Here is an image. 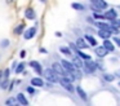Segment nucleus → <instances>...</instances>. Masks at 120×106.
<instances>
[{"label":"nucleus","instance_id":"33","mask_svg":"<svg viewBox=\"0 0 120 106\" xmlns=\"http://www.w3.org/2000/svg\"><path fill=\"white\" fill-rule=\"evenodd\" d=\"M93 16H94V18H103V17H105L103 14H98V12H96Z\"/></svg>","mask_w":120,"mask_h":106},{"label":"nucleus","instance_id":"39","mask_svg":"<svg viewBox=\"0 0 120 106\" xmlns=\"http://www.w3.org/2000/svg\"><path fill=\"white\" fill-rule=\"evenodd\" d=\"M40 1H41V3H47V0H40Z\"/></svg>","mask_w":120,"mask_h":106},{"label":"nucleus","instance_id":"20","mask_svg":"<svg viewBox=\"0 0 120 106\" xmlns=\"http://www.w3.org/2000/svg\"><path fill=\"white\" fill-rule=\"evenodd\" d=\"M11 45V40H9V39H1V40H0V48L1 49H7L8 48V47Z\"/></svg>","mask_w":120,"mask_h":106},{"label":"nucleus","instance_id":"30","mask_svg":"<svg viewBox=\"0 0 120 106\" xmlns=\"http://www.w3.org/2000/svg\"><path fill=\"white\" fill-rule=\"evenodd\" d=\"M105 80H107V82H112L114 80V75H105Z\"/></svg>","mask_w":120,"mask_h":106},{"label":"nucleus","instance_id":"12","mask_svg":"<svg viewBox=\"0 0 120 106\" xmlns=\"http://www.w3.org/2000/svg\"><path fill=\"white\" fill-rule=\"evenodd\" d=\"M25 27H26V25H25V23H19V25H17L16 27L13 28V34H14V35H17V36L22 35V34H23V31H25Z\"/></svg>","mask_w":120,"mask_h":106},{"label":"nucleus","instance_id":"25","mask_svg":"<svg viewBox=\"0 0 120 106\" xmlns=\"http://www.w3.org/2000/svg\"><path fill=\"white\" fill-rule=\"evenodd\" d=\"M97 26H98L99 28H102V30H111V26H109L107 23H103V22H98Z\"/></svg>","mask_w":120,"mask_h":106},{"label":"nucleus","instance_id":"24","mask_svg":"<svg viewBox=\"0 0 120 106\" xmlns=\"http://www.w3.org/2000/svg\"><path fill=\"white\" fill-rule=\"evenodd\" d=\"M76 54H78L80 58H84V59H90V56L89 54H85V53H83L81 51H79V48H76Z\"/></svg>","mask_w":120,"mask_h":106},{"label":"nucleus","instance_id":"37","mask_svg":"<svg viewBox=\"0 0 120 106\" xmlns=\"http://www.w3.org/2000/svg\"><path fill=\"white\" fill-rule=\"evenodd\" d=\"M16 66H17V62L14 61V62H13V65H12V70H16Z\"/></svg>","mask_w":120,"mask_h":106},{"label":"nucleus","instance_id":"38","mask_svg":"<svg viewBox=\"0 0 120 106\" xmlns=\"http://www.w3.org/2000/svg\"><path fill=\"white\" fill-rule=\"evenodd\" d=\"M56 36H57V38H61V36H62V34H61L60 31H57V32H56Z\"/></svg>","mask_w":120,"mask_h":106},{"label":"nucleus","instance_id":"10","mask_svg":"<svg viewBox=\"0 0 120 106\" xmlns=\"http://www.w3.org/2000/svg\"><path fill=\"white\" fill-rule=\"evenodd\" d=\"M25 17H26V20L34 21L35 18H36V13H35V10L32 9V8H27V9L25 10Z\"/></svg>","mask_w":120,"mask_h":106},{"label":"nucleus","instance_id":"18","mask_svg":"<svg viewBox=\"0 0 120 106\" xmlns=\"http://www.w3.org/2000/svg\"><path fill=\"white\" fill-rule=\"evenodd\" d=\"M5 105L7 106H16V105H19L18 102H17V98L16 97H9V98H7L5 100Z\"/></svg>","mask_w":120,"mask_h":106},{"label":"nucleus","instance_id":"36","mask_svg":"<svg viewBox=\"0 0 120 106\" xmlns=\"http://www.w3.org/2000/svg\"><path fill=\"white\" fill-rule=\"evenodd\" d=\"M39 52H40V53H47V49H45V48H40Z\"/></svg>","mask_w":120,"mask_h":106},{"label":"nucleus","instance_id":"3","mask_svg":"<svg viewBox=\"0 0 120 106\" xmlns=\"http://www.w3.org/2000/svg\"><path fill=\"white\" fill-rule=\"evenodd\" d=\"M52 69L54 70L60 76H67V74H68V71L62 66V63H58V62H53V63H52Z\"/></svg>","mask_w":120,"mask_h":106},{"label":"nucleus","instance_id":"4","mask_svg":"<svg viewBox=\"0 0 120 106\" xmlns=\"http://www.w3.org/2000/svg\"><path fill=\"white\" fill-rule=\"evenodd\" d=\"M58 83H60V84L62 85L66 90H68V92H74V87H72V84H71L72 82H71L68 78H66V76L60 78V82H58Z\"/></svg>","mask_w":120,"mask_h":106},{"label":"nucleus","instance_id":"22","mask_svg":"<svg viewBox=\"0 0 120 106\" xmlns=\"http://www.w3.org/2000/svg\"><path fill=\"white\" fill-rule=\"evenodd\" d=\"M8 87H9V79H3L0 83V88L3 90H8Z\"/></svg>","mask_w":120,"mask_h":106},{"label":"nucleus","instance_id":"17","mask_svg":"<svg viewBox=\"0 0 120 106\" xmlns=\"http://www.w3.org/2000/svg\"><path fill=\"white\" fill-rule=\"evenodd\" d=\"M98 35L101 36V38H103V39H109L110 35H111V30H102V28H99Z\"/></svg>","mask_w":120,"mask_h":106},{"label":"nucleus","instance_id":"13","mask_svg":"<svg viewBox=\"0 0 120 106\" xmlns=\"http://www.w3.org/2000/svg\"><path fill=\"white\" fill-rule=\"evenodd\" d=\"M26 65H27L26 62H19V63H17L14 72H16L17 75H18V74H22V72H23V70L26 69Z\"/></svg>","mask_w":120,"mask_h":106},{"label":"nucleus","instance_id":"11","mask_svg":"<svg viewBox=\"0 0 120 106\" xmlns=\"http://www.w3.org/2000/svg\"><path fill=\"white\" fill-rule=\"evenodd\" d=\"M105 18H106V20H110V21H114L115 18L117 17V13H116V10L115 9H109L107 10L106 13H105Z\"/></svg>","mask_w":120,"mask_h":106},{"label":"nucleus","instance_id":"1","mask_svg":"<svg viewBox=\"0 0 120 106\" xmlns=\"http://www.w3.org/2000/svg\"><path fill=\"white\" fill-rule=\"evenodd\" d=\"M43 75H44L45 79H47L48 82H50V83L60 82V75H58L53 69H45L44 71H43Z\"/></svg>","mask_w":120,"mask_h":106},{"label":"nucleus","instance_id":"5","mask_svg":"<svg viewBox=\"0 0 120 106\" xmlns=\"http://www.w3.org/2000/svg\"><path fill=\"white\" fill-rule=\"evenodd\" d=\"M29 66L31 67L32 70H34L35 72H36L38 75H43V67H41V65H40V62H38V61H30L29 62Z\"/></svg>","mask_w":120,"mask_h":106},{"label":"nucleus","instance_id":"16","mask_svg":"<svg viewBox=\"0 0 120 106\" xmlns=\"http://www.w3.org/2000/svg\"><path fill=\"white\" fill-rule=\"evenodd\" d=\"M76 92H78V94L80 96V98H81L83 101H86V100H88V97H86V93H85V90H84L81 87H78V88H76Z\"/></svg>","mask_w":120,"mask_h":106},{"label":"nucleus","instance_id":"40","mask_svg":"<svg viewBox=\"0 0 120 106\" xmlns=\"http://www.w3.org/2000/svg\"><path fill=\"white\" fill-rule=\"evenodd\" d=\"M117 75H119V76H120V70H119V71H117Z\"/></svg>","mask_w":120,"mask_h":106},{"label":"nucleus","instance_id":"23","mask_svg":"<svg viewBox=\"0 0 120 106\" xmlns=\"http://www.w3.org/2000/svg\"><path fill=\"white\" fill-rule=\"evenodd\" d=\"M60 52L63 54H66V56H72V53H71V49L68 48V47H61L60 48Z\"/></svg>","mask_w":120,"mask_h":106},{"label":"nucleus","instance_id":"9","mask_svg":"<svg viewBox=\"0 0 120 106\" xmlns=\"http://www.w3.org/2000/svg\"><path fill=\"white\" fill-rule=\"evenodd\" d=\"M16 98H17V102H18L19 105H23V106H27V105H29V100L25 97V94H23L22 92L17 93Z\"/></svg>","mask_w":120,"mask_h":106},{"label":"nucleus","instance_id":"41","mask_svg":"<svg viewBox=\"0 0 120 106\" xmlns=\"http://www.w3.org/2000/svg\"><path fill=\"white\" fill-rule=\"evenodd\" d=\"M119 85H120V83H119Z\"/></svg>","mask_w":120,"mask_h":106},{"label":"nucleus","instance_id":"19","mask_svg":"<svg viewBox=\"0 0 120 106\" xmlns=\"http://www.w3.org/2000/svg\"><path fill=\"white\" fill-rule=\"evenodd\" d=\"M72 63H74V66H75L76 69H80V67H83V66H84V63L81 62L80 57H74V59H72Z\"/></svg>","mask_w":120,"mask_h":106},{"label":"nucleus","instance_id":"31","mask_svg":"<svg viewBox=\"0 0 120 106\" xmlns=\"http://www.w3.org/2000/svg\"><path fill=\"white\" fill-rule=\"evenodd\" d=\"M25 57H26V51L22 49V51L19 52V58H25Z\"/></svg>","mask_w":120,"mask_h":106},{"label":"nucleus","instance_id":"7","mask_svg":"<svg viewBox=\"0 0 120 106\" xmlns=\"http://www.w3.org/2000/svg\"><path fill=\"white\" fill-rule=\"evenodd\" d=\"M30 84L34 85L35 88H41V87H44V80H43L40 76H34V78H31V80H30Z\"/></svg>","mask_w":120,"mask_h":106},{"label":"nucleus","instance_id":"28","mask_svg":"<svg viewBox=\"0 0 120 106\" xmlns=\"http://www.w3.org/2000/svg\"><path fill=\"white\" fill-rule=\"evenodd\" d=\"M71 7H72L74 9H76V10H83L84 9V7L81 4H79V3H72V4H71Z\"/></svg>","mask_w":120,"mask_h":106},{"label":"nucleus","instance_id":"35","mask_svg":"<svg viewBox=\"0 0 120 106\" xmlns=\"http://www.w3.org/2000/svg\"><path fill=\"white\" fill-rule=\"evenodd\" d=\"M114 41H115V43H116V44H117V45H119V47H120V39H119V38H117V36H116V38H115V39H114Z\"/></svg>","mask_w":120,"mask_h":106},{"label":"nucleus","instance_id":"34","mask_svg":"<svg viewBox=\"0 0 120 106\" xmlns=\"http://www.w3.org/2000/svg\"><path fill=\"white\" fill-rule=\"evenodd\" d=\"M4 79V70H0V83Z\"/></svg>","mask_w":120,"mask_h":106},{"label":"nucleus","instance_id":"15","mask_svg":"<svg viewBox=\"0 0 120 106\" xmlns=\"http://www.w3.org/2000/svg\"><path fill=\"white\" fill-rule=\"evenodd\" d=\"M76 47H78L79 49H85V48H88V44L85 43V40H84V39L79 38L78 40H76Z\"/></svg>","mask_w":120,"mask_h":106},{"label":"nucleus","instance_id":"32","mask_svg":"<svg viewBox=\"0 0 120 106\" xmlns=\"http://www.w3.org/2000/svg\"><path fill=\"white\" fill-rule=\"evenodd\" d=\"M14 84H16V82H12V83H9L8 90H13V88H14Z\"/></svg>","mask_w":120,"mask_h":106},{"label":"nucleus","instance_id":"8","mask_svg":"<svg viewBox=\"0 0 120 106\" xmlns=\"http://www.w3.org/2000/svg\"><path fill=\"white\" fill-rule=\"evenodd\" d=\"M84 67H85V72H93L94 70H96V67H97V65L94 63V62H92L90 59H86V62L84 63Z\"/></svg>","mask_w":120,"mask_h":106},{"label":"nucleus","instance_id":"26","mask_svg":"<svg viewBox=\"0 0 120 106\" xmlns=\"http://www.w3.org/2000/svg\"><path fill=\"white\" fill-rule=\"evenodd\" d=\"M85 39L89 41V43H90V45H93V47H96V45H97V41H96V39H94L93 36H90V35H86V36H85Z\"/></svg>","mask_w":120,"mask_h":106},{"label":"nucleus","instance_id":"6","mask_svg":"<svg viewBox=\"0 0 120 106\" xmlns=\"http://www.w3.org/2000/svg\"><path fill=\"white\" fill-rule=\"evenodd\" d=\"M92 8H93L94 10H101V9H106L107 8V3L105 1V0H94L93 4H92Z\"/></svg>","mask_w":120,"mask_h":106},{"label":"nucleus","instance_id":"27","mask_svg":"<svg viewBox=\"0 0 120 106\" xmlns=\"http://www.w3.org/2000/svg\"><path fill=\"white\" fill-rule=\"evenodd\" d=\"M26 92L29 93V94H35V93H36V90H35V87H34V85L30 84L29 87H26Z\"/></svg>","mask_w":120,"mask_h":106},{"label":"nucleus","instance_id":"21","mask_svg":"<svg viewBox=\"0 0 120 106\" xmlns=\"http://www.w3.org/2000/svg\"><path fill=\"white\" fill-rule=\"evenodd\" d=\"M103 47H105V48H106L109 52H112V51H114V45H112V43L109 40V39H105V41H103Z\"/></svg>","mask_w":120,"mask_h":106},{"label":"nucleus","instance_id":"2","mask_svg":"<svg viewBox=\"0 0 120 106\" xmlns=\"http://www.w3.org/2000/svg\"><path fill=\"white\" fill-rule=\"evenodd\" d=\"M36 32H38L36 26H32V27H29L27 30H25V31H23V34H22V36H23L25 40H31V39H34V38H35Z\"/></svg>","mask_w":120,"mask_h":106},{"label":"nucleus","instance_id":"14","mask_svg":"<svg viewBox=\"0 0 120 106\" xmlns=\"http://www.w3.org/2000/svg\"><path fill=\"white\" fill-rule=\"evenodd\" d=\"M107 52H109V51H107V49L105 48L103 45L96 48V54H97V56H99V57H105V56L107 54Z\"/></svg>","mask_w":120,"mask_h":106},{"label":"nucleus","instance_id":"29","mask_svg":"<svg viewBox=\"0 0 120 106\" xmlns=\"http://www.w3.org/2000/svg\"><path fill=\"white\" fill-rule=\"evenodd\" d=\"M9 76H11V69H5L4 70V79H9Z\"/></svg>","mask_w":120,"mask_h":106}]
</instances>
